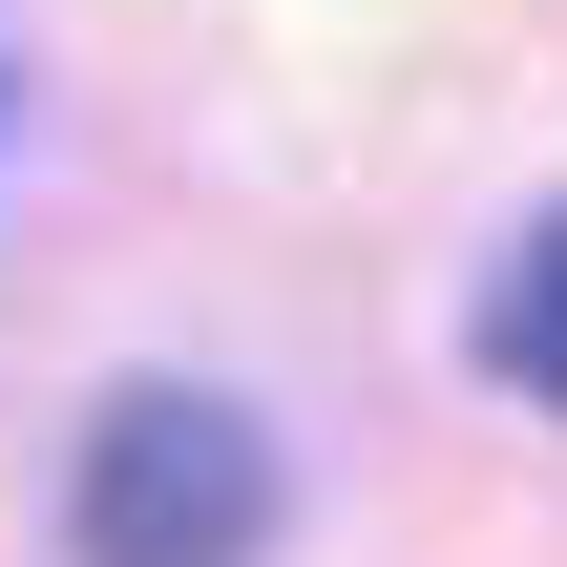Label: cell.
Masks as SVG:
<instances>
[{"mask_svg":"<svg viewBox=\"0 0 567 567\" xmlns=\"http://www.w3.org/2000/svg\"><path fill=\"white\" fill-rule=\"evenodd\" d=\"M63 547L84 567H252L274 547V421L210 379H126L63 463Z\"/></svg>","mask_w":567,"mask_h":567,"instance_id":"obj_1","label":"cell"},{"mask_svg":"<svg viewBox=\"0 0 567 567\" xmlns=\"http://www.w3.org/2000/svg\"><path fill=\"white\" fill-rule=\"evenodd\" d=\"M484 358H505V379L567 421V210H526V252L484 274Z\"/></svg>","mask_w":567,"mask_h":567,"instance_id":"obj_2","label":"cell"}]
</instances>
